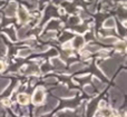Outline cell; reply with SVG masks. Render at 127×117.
I'll return each mask as SVG.
<instances>
[{
    "mask_svg": "<svg viewBox=\"0 0 127 117\" xmlns=\"http://www.w3.org/2000/svg\"><path fill=\"white\" fill-rule=\"evenodd\" d=\"M101 68H103L104 73L107 76H112L113 73L115 70V64L113 62V60H109V61H105L101 64Z\"/></svg>",
    "mask_w": 127,
    "mask_h": 117,
    "instance_id": "cell-1",
    "label": "cell"
},
{
    "mask_svg": "<svg viewBox=\"0 0 127 117\" xmlns=\"http://www.w3.org/2000/svg\"><path fill=\"white\" fill-rule=\"evenodd\" d=\"M54 94L57 96H60V97H71V96L75 95V91H70L66 87L62 86L59 88H57L56 90H54Z\"/></svg>",
    "mask_w": 127,
    "mask_h": 117,
    "instance_id": "cell-2",
    "label": "cell"
},
{
    "mask_svg": "<svg viewBox=\"0 0 127 117\" xmlns=\"http://www.w3.org/2000/svg\"><path fill=\"white\" fill-rule=\"evenodd\" d=\"M44 99H45V93H44V90H42L41 88L37 89V90L35 91V94H33V96H32L33 104L39 105V104H41V103L44 102Z\"/></svg>",
    "mask_w": 127,
    "mask_h": 117,
    "instance_id": "cell-3",
    "label": "cell"
},
{
    "mask_svg": "<svg viewBox=\"0 0 127 117\" xmlns=\"http://www.w3.org/2000/svg\"><path fill=\"white\" fill-rule=\"evenodd\" d=\"M29 20V13L24 7H20L19 9V21L20 22H27Z\"/></svg>",
    "mask_w": 127,
    "mask_h": 117,
    "instance_id": "cell-4",
    "label": "cell"
},
{
    "mask_svg": "<svg viewBox=\"0 0 127 117\" xmlns=\"http://www.w3.org/2000/svg\"><path fill=\"white\" fill-rule=\"evenodd\" d=\"M16 10H17V3L16 2H11L6 9V15L8 17H13L16 15Z\"/></svg>",
    "mask_w": 127,
    "mask_h": 117,
    "instance_id": "cell-5",
    "label": "cell"
},
{
    "mask_svg": "<svg viewBox=\"0 0 127 117\" xmlns=\"http://www.w3.org/2000/svg\"><path fill=\"white\" fill-rule=\"evenodd\" d=\"M72 47L74 48H80V47L84 46V38L81 36H76L72 40Z\"/></svg>",
    "mask_w": 127,
    "mask_h": 117,
    "instance_id": "cell-6",
    "label": "cell"
},
{
    "mask_svg": "<svg viewBox=\"0 0 127 117\" xmlns=\"http://www.w3.org/2000/svg\"><path fill=\"white\" fill-rule=\"evenodd\" d=\"M18 103L21 105H26L29 103V96L27 94H19L18 95Z\"/></svg>",
    "mask_w": 127,
    "mask_h": 117,
    "instance_id": "cell-7",
    "label": "cell"
},
{
    "mask_svg": "<svg viewBox=\"0 0 127 117\" xmlns=\"http://www.w3.org/2000/svg\"><path fill=\"white\" fill-rule=\"evenodd\" d=\"M53 65L56 67V69H57V70H64V69H65V64H64L62 60H59V59L54 58V59H53Z\"/></svg>",
    "mask_w": 127,
    "mask_h": 117,
    "instance_id": "cell-8",
    "label": "cell"
},
{
    "mask_svg": "<svg viewBox=\"0 0 127 117\" xmlns=\"http://www.w3.org/2000/svg\"><path fill=\"white\" fill-rule=\"evenodd\" d=\"M39 71V68H38V66H36V65H30V66L27 67V70L25 71L26 74H35V73H38Z\"/></svg>",
    "mask_w": 127,
    "mask_h": 117,
    "instance_id": "cell-9",
    "label": "cell"
},
{
    "mask_svg": "<svg viewBox=\"0 0 127 117\" xmlns=\"http://www.w3.org/2000/svg\"><path fill=\"white\" fill-rule=\"evenodd\" d=\"M9 84V79H6V78H0V93L8 86Z\"/></svg>",
    "mask_w": 127,
    "mask_h": 117,
    "instance_id": "cell-10",
    "label": "cell"
},
{
    "mask_svg": "<svg viewBox=\"0 0 127 117\" xmlns=\"http://www.w3.org/2000/svg\"><path fill=\"white\" fill-rule=\"evenodd\" d=\"M84 65L81 64V62H76V64L71 65V67H70V69H71V71H77V70H80V69H84Z\"/></svg>",
    "mask_w": 127,
    "mask_h": 117,
    "instance_id": "cell-11",
    "label": "cell"
},
{
    "mask_svg": "<svg viewBox=\"0 0 127 117\" xmlns=\"http://www.w3.org/2000/svg\"><path fill=\"white\" fill-rule=\"evenodd\" d=\"M114 25H115V20L113 19V18H109V19H107L104 22V27H105V28H113Z\"/></svg>",
    "mask_w": 127,
    "mask_h": 117,
    "instance_id": "cell-12",
    "label": "cell"
},
{
    "mask_svg": "<svg viewBox=\"0 0 127 117\" xmlns=\"http://www.w3.org/2000/svg\"><path fill=\"white\" fill-rule=\"evenodd\" d=\"M100 115L104 117H109V116H112V111L106 108V107H104V108L100 109Z\"/></svg>",
    "mask_w": 127,
    "mask_h": 117,
    "instance_id": "cell-13",
    "label": "cell"
},
{
    "mask_svg": "<svg viewBox=\"0 0 127 117\" xmlns=\"http://www.w3.org/2000/svg\"><path fill=\"white\" fill-rule=\"evenodd\" d=\"M100 40L104 42V44H114V42L117 41V39L115 37H106V38H103V39H100Z\"/></svg>",
    "mask_w": 127,
    "mask_h": 117,
    "instance_id": "cell-14",
    "label": "cell"
},
{
    "mask_svg": "<svg viewBox=\"0 0 127 117\" xmlns=\"http://www.w3.org/2000/svg\"><path fill=\"white\" fill-rule=\"evenodd\" d=\"M93 83H94V85H95V86L97 87V88L99 89V90H103V89L105 88V86H106L105 84H101V83L99 82L98 79H96V78H95V79L93 80Z\"/></svg>",
    "mask_w": 127,
    "mask_h": 117,
    "instance_id": "cell-15",
    "label": "cell"
},
{
    "mask_svg": "<svg viewBox=\"0 0 127 117\" xmlns=\"http://www.w3.org/2000/svg\"><path fill=\"white\" fill-rule=\"evenodd\" d=\"M56 37V31H50V32H47L46 35L42 36V39L46 40V39H51V38H55Z\"/></svg>",
    "mask_w": 127,
    "mask_h": 117,
    "instance_id": "cell-16",
    "label": "cell"
},
{
    "mask_svg": "<svg viewBox=\"0 0 127 117\" xmlns=\"http://www.w3.org/2000/svg\"><path fill=\"white\" fill-rule=\"evenodd\" d=\"M28 29H29V27H24V28H21L19 30V38H25L26 37V32L28 31Z\"/></svg>",
    "mask_w": 127,
    "mask_h": 117,
    "instance_id": "cell-17",
    "label": "cell"
},
{
    "mask_svg": "<svg viewBox=\"0 0 127 117\" xmlns=\"http://www.w3.org/2000/svg\"><path fill=\"white\" fill-rule=\"evenodd\" d=\"M116 48L118 49V50H121V51H124L126 49V45H125V42H123V41H118L116 44Z\"/></svg>",
    "mask_w": 127,
    "mask_h": 117,
    "instance_id": "cell-18",
    "label": "cell"
},
{
    "mask_svg": "<svg viewBox=\"0 0 127 117\" xmlns=\"http://www.w3.org/2000/svg\"><path fill=\"white\" fill-rule=\"evenodd\" d=\"M30 55V50L29 49H24V50L19 51V56L20 57H27V56Z\"/></svg>",
    "mask_w": 127,
    "mask_h": 117,
    "instance_id": "cell-19",
    "label": "cell"
},
{
    "mask_svg": "<svg viewBox=\"0 0 127 117\" xmlns=\"http://www.w3.org/2000/svg\"><path fill=\"white\" fill-rule=\"evenodd\" d=\"M84 90H85L87 94H89V95H92V94H93V91H94V89H93V87L90 86V85H87V86H85V87H84Z\"/></svg>",
    "mask_w": 127,
    "mask_h": 117,
    "instance_id": "cell-20",
    "label": "cell"
},
{
    "mask_svg": "<svg viewBox=\"0 0 127 117\" xmlns=\"http://www.w3.org/2000/svg\"><path fill=\"white\" fill-rule=\"evenodd\" d=\"M6 54V46L2 44V41L0 40V56H3Z\"/></svg>",
    "mask_w": 127,
    "mask_h": 117,
    "instance_id": "cell-21",
    "label": "cell"
},
{
    "mask_svg": "<svg viewBox=\"0 0 127 117\" xmlns=\"http://www.w3.org/2000/svg\"><path fill=\"white\" fill-rule=\"evenodd\" d=\"M98 49H99V47H98V46H96V45L88 47V50H89V51H97Z\"/></svg>",
    "mask_w": 127,
    "mask_h": 117,
    "instance_id": "cell-22",
    "label": "cell"
},
{
    "mask_svg": "<svg viewBox=\"0 0 127 117\" xmlns=\"http://www.w3.org/2000/svg\"><path fill=\"white\" fill-rule=\"evenodd\" d=\"M7 32H8V35H9V36H10V37H11V38H12V40H15V39H16L15 35H13V33H15V32H13V30H12V29H9V30H8V31H7Z\"/></svg>",
    "mask_w": 127,
    "mask_h": 117,
    "instance_id": "cell-23",
    "label": "cell"
},
{
    "mask_svg": "<svg viewBox=\"0 0 127 117\" xmlns=\"http://www.w3.org/2000/svg\"><path fill=\"white\" fill-rule=\"evenodd\" d=\"M46 83H56V78H54V77H50V78H47L46 79Z\"/></svg>",
    "mask_w": 127,
    "mask_h": 117,
    "instance_id": "cell-24",
    "label": "cell"
},
{
    "mask_svg": "<svg viewBox=\"0 0 127 117\" xmlns=\"http://www.w3.org/2000/svg\"><path fill=\"white\" fill-rule=\"evenodd\" d=\"M2 103H3V105H6V106H9V105H10V100L9 99H3Z\"/></svg>",
    "mask_w": 127,
    "mask_h": 117,
    "instance_id": "cell-25",
    "label": "cell"
},
{
    "mask_svg": "<svg viewBox=\"0 0 127 117\" xmlns=\"http://www.w3.org/2000/svg\"><path fill=\"white\" fill-rule=\"evenodd\" d=\"M48 70H49L48 65H44V67H42V71H48Z\"/></svg>",
    "mask_w": 127,
    "mask_h": 117,
    "instance_id": "cell-26",
    "label": "cell"
},
{
    "mask_svg": "<svg viewBox=\"0 0 127 117\" xmlns=\"http://www.w3.org/2000/svg\"><path fill=\"white\" fill-rule=\"evenodd\" d=\"M70 22H74V24H77V22H78V18H71V19H70Z\"/></svg>",
    "mask_w": 127,
    "mask_h": 117,
    "instance_id": "cell-27",
    "label": "cell"
},
{
    "mask_svg": "<svg viewBox=\"0 0 127 117\" xmlns=\"http://www.w3.org/2000/svg\"><path fill=\"white\" fill-rule=\"evenodd\" d=\"M3 64H2V62L1 61H0V71H1V70H3Z\"/></svg>",
    "mask_w": 127,
    "mask_h": 117,
    "instance_id": "cell-28",
    "label": "cell"
},
{
    "mask_svg": "<svg viewBox=\"0 0 127 117\" xmlns=\"http://www.w3.org/2000/svg\"><path fill=\"white\" fill-rule=\"evenodd\" d=\"M1 116H2V111L0 109V117H1Z\"/></svg>",
    "mask_w": 127,
    "mask_h": 117,
    "instance_id": "cell-29",
    "label": "cell"
},
{
    "mask_svg": "<svg viewBox=\"0 0 127 117\" xmlns=\"http://www.w3.org/2000/svg\"><path fill=\"white\" fill-rule=\"evenodd\" d=\"M114 117H122L121 115H116V116H114Z\"/></svg>",
    "mask_w": 127,
    "mask_h": 117,
    "instance_id": "cell-30",
    "label": "cell"
},
{
    "mask_svg": "<svg viewBox=\"0 0 127 117\" xmlns=\"http://www.w3.org/2000/svg\"><path fill=\"white\" fill-rule=\"evenodd\" d=\"M0 21H1V16H0Z\"/></svg>",
    "mask_w": 127,
    "mask_h": 117,
    "instance_id": "cell-31",
    "label": "cell"
},
{
    "mask_svg": "<svg viewBox=\"0 0 127 117\" xmlns=\"http://www.w3.org/2000/svg\"><path fill=\"white\" fill-rule=\"evenodd\" d=\"M0 3H1V0H0Z\"/></svg>",
    "mask_w": 127,
    "mask_h": 117,
    "instance_id": "cell-32",
    "label": "cell"
}]
</instances>
